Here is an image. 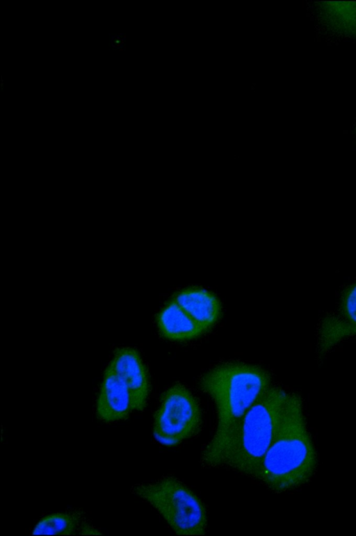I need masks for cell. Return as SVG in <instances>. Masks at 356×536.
<instances>
[{
  "label": "cell",
  "instance_id": "10",
  "mask_svg": "<svg viewBox=\"0 0 356 536\" xmlns=\"http://www.w3.org/2000/svg\"><path fill=\"white\" fill-rule=\"evenodd\" d=\"M33 535H99L101 532L89 524L79 512H56L42 517L33 529Z\"/></svg>",
  "mask_w": 356,
  "mask_h": 536
},
{
  "label": "cell",
  "instance_id": "3",
  "mask_svg": "<svg viewBox=\"0 0 356 536\" xmlns=\"http://www.w3.org/2000/svg\"><path fill=\"white\" fill-rule=\"evenodd\" d=\"M289 393L270 386L242 417L211 466H226L253 477L273 440Z\"/></svg>",
  "mask_w": 356,
  "mask_h": 536
},
{
  "label": "cell",
  "instance_id": "13",
  "mask_svg": "<svg viewBox=\"0 0 356 536\" xmlns=\"http://www.w3.org/2000/svg\"><path fill=\"white\" fill-rule=\"evenodd\" d=\"M124 35L122 34L115 35L111 38V47L113 49L122 50L124 45Z\"/></svg>",
  "mask_w": 356,
  "mask_h": 536
},
{
  "label": "cell",
  "instance_id": "12",
  "mask_svg": "<svg viewBox=\"0 0 356 536\" xmlns=\"http://www.w3.org/2000/svg\"><path fill=\"white\" fill-rule=\"evenodd\" d=\"M345 324L350 336H356V282L342 293L337 314Z\"/></svg>",
  "mask_w": 356,
  "mask_h": 536
},
{
  "label": "cell",
  "instance_id": "4",
  "mask_svg": "<svg viewBox=\"0 0 356 536\" xmlns=\"http://www.w3.org/2000/svg\"><path fill=\"white\" fill-rule=\"evenodd\" d=\"M132 492L152 505L179 535H202L207 526L206 509L200 498L174 477L141 483Z\"/></svg>",
  "mask_w": 356,
  "mask_h": 536
},
{
  "label": "cell",
  "instance_id": "5",
  "mask_svg": "<svg viewBox=\"0 0 356 536\" xmlns=\"http://www.w3.org/2000/svg\"><path fill=\"white\" fill-rule=\"evenodd\" d=\"M200 404L185 386L175 384L163 395L152 428L155 439L165 446H175L196 435L202 425Z\"/></svg>",
  "mask_w": 356,
  "mask_h": 536
},
{
  "label": "cell",
  "instance_id": "11",
  "mask_svg": "<svg viewBox=\"0 0 356 536\" xmlns=\"http://www.w3.org/2000/svg\"><path fill=\"white\" fill-rule=\"evenodd\" d=\"M323 24L334 33L356 38V2L329 1L318 3Z\"/></svg>",
  "mask_w": 356,
  "mask_h": 536
},
{
  "label": "cell",
  "instance_id": "1",
  "mask_svg": "<svg viewBox=\"0 0 356 536\" xmlns=\"http://www.w3.org/2000/svg\"><path fill=\"white\" fill-rule=\"evenodd\" d=\"M270 382V374L263 368L238 362L216 365L201 377L200 388L211 398L217 413L216 431L202 452L204 465L211 466L242 417Z\"/></svg>",
  "mask_w": 356,
  "mask_h": 536
},
{
  "label": "cell",
  "instance_id": "9",
  "mask_svg": "<svg viewBox=\"0 0 356 536\" xmlns=\"http://www.w3.org/2000/svg\"><path fill=\"white\" fill-rule=\"evenodd\" d=\"M156 324L160 334L172 341L193 339L206 332L173 298L167 302L158 313Z\"/></svg>",
  "mask_w": 356,
  "mask_h": 536
},
{
  "label": "cell",
  "instance_id": "7",
  "mask_svg": "<svg viewBox=\"0 0 356 536\" xmlns=\"http://www.w3.org/2000/svg\"><path fill=\"white\" fill-rule=\"evenodd\" d=\"M133 411L129 389L121 378L106 366L95 403L97 417L105 423L125 420Z\"/></svg>",
  "mask_w": 356,
  "mask_h": 536
},
{
  "label": "cell",
  "instance_id": "8",
  "mask_svg": "<svg viewBox=\"0 0 356 536\" xmlns=\"http://www.w3.org/2000/svg\"><path fill=\"white\" fill-rule=\"evenodd\" d=\"M182 309L206 332L219 320L221 303L212 292L199 286L176 292L172 298Z\"/></svg>",
  "mask_w": 356,
  "mask_h": 536
},
{
  "label": "cell",
  "instance_id": "2",
  "mask_svg": "<svg viewBox=\"0 0 356 536\" xmlns=\"http://www.w3.org/2000/svg\"><path fill=\"white\" fill-rule=\"evenodd\" d=\"M317 455L308 432L301 397L290 392L273 440L253 477L282 492L308 482Z\"/></svg>",
  "mask_w": 356,
  "mask_h": 536
},
{
  "label": "cell",
  "instance_id": "6",
  "mask_svg": "<svg viewBox=\"0 0 356 536\" xmlns=\"http://www.w3.org/2000/svg\"><path fill=\"white\" fill-rule=\"evenodd\" d=\"M124 382L131 395L133 410L142 411L147 403L150 382L138 352L129 347L115 350L107 365Z\"/></svg>",
  "mask_w": 356,
  "mask_h": 536
}]
</instances>
